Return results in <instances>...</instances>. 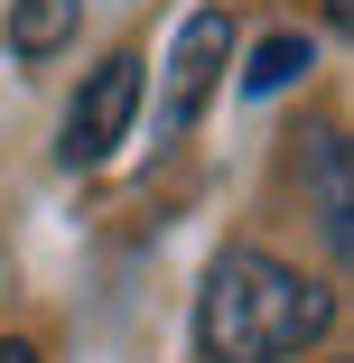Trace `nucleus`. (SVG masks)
Wrapping results in <instances>:
<instances>
[{
	"instance_id": "nucleus-1",
	"label": "nucleus",
	"mask_w": 354,
	"mask_h": 363,
	"mask_svg": "<svg viewBox=\"0 0 354 363\" xmlns=\"http://www.w3.org/2000/svg\"><path fill=\"white\" fill-rule=\"evenodd\" d=\"M326 326H336V289L289 270L261 242L215 252V270L196 289V354L205 363H299L308 345H326Z\"/></svg>"
},
{
	"instance_id": "nucleus-2",
	"label": "nucleus",
	"mask_w": 354,
	"mask_h": 363,
	"mask_svg": "<svg viewBox=\"0 0 354 363\" xmlns=\"http://www.w3.org/2000/svg\"><path fill=\"white\" fill-rule=\"evenodd\" d=\"M140 65H150V56H131V47L103 56V65H94V84L65 103V168H103L121 140H131V121H140V84H150Z\"/></svg>"
},
{
	"instance_id": "nucleus-3",
	"label": "nucleus",
	"mask_w": 354,
	"mask_h": 363,
	"mask_svg": "<svg viewBox=\"0 0 354 363\" xmlns=\"http://www.w3.org/2000/svg\"><path fill=\"white\" fill-rule=\"evenodd\" d=\"M224 65H233V19L224 10H196L168 47V130H187L205 112V94L224 84Z\"/></svg>"
},
{
	"instance_id": "nucleus-4",
	"label": "nucleus",
	"mask_w": 354,
	"mask_h": 363,
	"mask_svg": "<svg viewBox=\"0 0 354 363\" xmlns=\"http://www.w3.org/2000/svg\"><path fill=\"white\" fill-rule=\"evenodd\" d=\"M308 186H317V233H326V261L354 252V150L345 130H308Z\"/></svg>"
},
{
	"instance_id": "nucleus-5",
	"label": "nucleus",
	"mask_w": 354,
	"mask_h": 363,
	"mask_svg": "<svg viewBox=\"0 0 354 363\" xmlns=\"http://www.w3.org/2000/svg\"><path fill=\"white\" fill-rule=\"evenodd\" d=\"M75 19H84V0H10V56H56L65 38H75Z\"/></svg>"
},
{
	"instance_id": "nucleus-6",
	"label": "nucleus",
	"mask_w": 354,
	"mask_h": 363,
	"mask_svg": "<svg viewBox=\"0 0 354 363\" xmlns=\"http://www.w3.org/2000/svg\"><path fill=\"white\" fill-rule=\"evenodd\" d=\"M308 65H317V38H308V28H280V38H261V47H252L243 84H252V94H280V84H299Z\"/></svg>"
},
{
	"instance_id": "nucleus-7",
	"label": "nucleus",
	"mask_w": 354,
	"mask_h": 363,
	"mask_svg": "<svg viewBox=\"0 0 354 363\" xmlns=\"http://www.w3.org/2000/svg\"><path fill=\"white\" fill-rule=\"evenodd\" d=\"M0 363H38V345H19V335H0Z\"/></svg>"
},
{
	"instance_id": "nucleus-8",
	"label": "nucleus",
	"mask_w": 354,
	"mask_h": 363,
	"mask_svg": "<svg viewBox=\"0 0 354 363\" xmlns=\"http://www.w3.org/2000/svg\"><path fill=\"white\" fill-rule=\"evenodd\" d=\"M326 19H336V28H345V19H354V0H326Z\"/></svg>"
}]
</instances>
